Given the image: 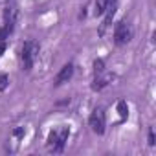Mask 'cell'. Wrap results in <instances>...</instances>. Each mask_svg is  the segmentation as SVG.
Instances as JSON below:
<instances>
[{"label":"cell","mask_w":156,"mask_h":156,"mask_svg":"<svg viewBox=\"0 0 156 156\" xmlns=\"http://www.w3.org/2000/svg\"><path fill=\"white\" fill-rule=\"evenodd\" d=\"M37 55H39V42L35 41H26L22 44V53H20V59H22V68L28 72L33 68L35 61H37Z\"/></svg>","instance_id":"obj_2"},{"label":"cell","mask_w":156,"mask_h":156,"mask_svg":"<svg viewBox=\"0 0 156 156\" xmlns=\"http://www.w3.org/2000/svg\"><path fill=\"white\" fill-rule=\"evenodd\" d=\"M112 79L110 75H107L105 72L103 73H99V75H96V79H94V83H92V90L94 92H99V90H103L107 85H108V81Z\"/></svg>","instance_id":"obj_7"},{"label":"cell","mask_w":156,"mask_h":156,"mask_svg":"<svg viewBox=\"0 0 156 156\" xmlns=\"http://www.w3.org/2000/svg\"><path fill=\"white\" fill-rule=\"evenodd\" d=\"M107 6H108V2L107 0H98L96 2V17H103V13H105V9H107Z\"/></svg>","instance_id":"obj_8"},{"label":"cell","mask_w":156,"mask_h":156,"mask_svg":"<svg viewBox=\"0 0 156 156\" xmlns=\"http://www.w3.org/2000/svg\"><path fill=\"white\" fill-rule=\"evenodd\" d=\"M8 37H9V33H8V31H6L4 28H0V42H4V41H6Z\"/></svg>","instance_id":"obj_13"},{"label":"cell","mask_w":156,"mask_h":156,"mask_svg":"<svg viewBox=\"0 0 156 156\" xmlns=\"http://www.w3.org/2000/svg\"><path fill=\"white\" fill-rule=\"evenodd\" d=\"M15 24H17V9L11 6V8H6L4 9V30L11 35L13 30H15Z\"/></svg>","instance_id":"obj_5"},{"label":"cell","mask_w":156,"mask_h":156,"mask_svg":"<svg viewBox=\"0 0 156 156\" xmlns=\"http://www.w3.org/2000/svg\"><path fill=\"white\" fill-rule=\"evenodd\" d=\"M8 85H9V77H8V73H0V92H4L6 88H8Z\"/></svg>","instance_id":"obj_11"},{"label":"cell","mask_w":156,"mask_h":156,"mask_svg":"<svg viewBox=\"0 0 156 156\" xmlns=\"http://www.w3.org/2000/svg\"><path fill=\"white\" fill-rule=\"evenodd\" d=\"M118 112H119V116H121V119H127L129 118V107H127V101H119L118 103Z\"/></svg>","instance_id":"obj_9"},{"label":"cell","mask_w":156,"mask_h":156,"mask_svg":"<svg viewBox=\"0 0 156 156\" xmlns=\"http://www.w3.org/2000/svg\"><path fill=\"white\" fill-rule=\"evenodd\" d=\"M107 2H110V0H107Z\"/></svg>","instance_id":"obj_15"},{"label":"cell","mask_w":156,"mask_h":156,"mask_svg":"<svg viewBox=\"0 0 156 156\" xmlns=\"http://www.w3.org/2000/svg\"><path fill=\"white\" fill-rule=\"evenodd\" d=\"M105 72V61L103 59H96L94 61V75H99Z\"/></svg>","instance_id":"obj_10"},{"label":"cell","mask_w":156,"mask_h":156,"mask_svg":"<svg viewBox=\"0 0 156 156\" xmlns=\"http://www.w3.org/2000/svg\"><path fill=\"white\" fill-rule=\"evenodd\" d=\"M6 48H8V46H6V41H4V42H0V57H2V55H4V51H6Z\"/></svg>","instance_id":"obj_14"},{"label":"cell","mask_w":156,"mask_h":156,"mask_svg":"<svg viewBox=\"0 0 156 156\" xmlns=\"http://www.w3.org/2000/svg\"><path fill=\"white\" fill-rule=\"evenodd\" d=\"M68 136H70V127H66V125L50 130L48 140H46L48 149L53 151V152H62V151H64V145H66V141H68Z\"/></svg>","instance_id":"obj_1"},{"label":"cell","mask_w":156,"mask_h":156,"mask_svg":"<svg viewBox=\"0 0 156 156\" xmlns=\"http://www.w3.org/2000/svg\"><path fill=\"white\" fill-rule=\"evenodd\" d=\"M147 140H149V145H151V147L156 145V136H154V130H152V129H149V138H147Z\"/></svg>","instance_id":"obj_12"},{"label":"cell","mask_w":156,"mask_h":156,"mask_svg":"<svg viewBox=\"0 0 156 156\" xmlns=\"http://www.w3.org/2000/svg\"><path fill=\"white\" fill-rule=\"evenodd\" d=\"M88 125H90V129H92L94 134H99V136H101V134L105 132L107 119H105L103 108H94V110H92V114H90V118H88Z\"/></svg>","instance_id":"obj_4"},{"label":"cell","mask_w":156,"mask_h":156,"mask_svg":"<svg viewBox=\"0 0 156 156\" xmlns=\"http://www.w3.org/2000/svg\"><path fill=\"white\" fill-rule=\"evenodd\" d=\"M72 75H73V64L72 62H68V64H64L61 70H59V73L55 75V87H61V85H64V83H68L70 79H72Z\"/></svg>","instance_id":"obj_6"},{"label":"cell","mask_w":156,"mask_h":156,"mask_svg":"<svg viewBox=\"0 0 156 156\" xmlns=\"http://www.w3.org/2000/svg\"><path fill=\"white\" fill-rule=\"evenodd\" d=\"M130 39H132V28H130V24L127 20H119L116 24V28H114V42L118 46H125V44L130 42Z\"/></svg>","instance_id":"obj_3"}]
</instances>
